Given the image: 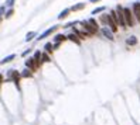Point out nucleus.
<instances>
[{
	"mask_svg": "<svg viewBox=\"0 0 140 125\" xmlns=\"http://www.w3.org/2000/svg\"><path fill=\"white\" fill-rule=\"evenodd\" d=\"M69 8H65V10H62L61 11V14H59V16H58V20H62V18H65V17H67L68 16V14H69Z\"/></svg>",
	"mask_w": 140,
	"mask_h": 125,
	"instance_id": "9d476101",
	"label": "nucleus"
},
{
	"mask_svg": "<svg viewBox=\"0 0 140 125\" xmlns=\"http://www.w3.org/2000/svg\"><path fill=\"white\" fill-rule=\"evenodd\" d=\"M34 37H37V34H35V32H33V31H30L28 34L26 35V41H27V42H28V41H31V40H33V38H34Z\"/></svg>",
	"mask_w": 140,
	"mask_h": 125,
	"instance_id": "f8f14e48",
	"label": "nucleus"
},
{
	"mask_svg": "<svg viewBox=\"0 0 140 125\" xmlns=\"http://www.w3.org/2000/svg\"><path fill=\"white\" fill-rule=\"evenodd\" d=\"M44 52H52V44H45V46H44Z\"/></svg>",
	"mask_w": 140,
	"mask_h": 125,
	"instance_id": "2eb2a0df",
	"label": "nucleus"
},
{
	"mask_svg": "<svg viewBox=\"0 0 140 125\" xmlns=\"http://www.w3.org/2000/svg\"><path fill=\"white\" fill-rule=\"evenodd\" d=\"M102 11H105V7H103V6L102 7H96L94 11H92V14H98V13H102Z\"/></svg>",
	"mask_w": 140,
	"mask_h": 125,
	"instance_id": "f3484780",
	"label": "nucleus"
},
{
	"mask_svg": "<svg viewBox=\"0 0 140 125\" xmlns=\"http://www.w3.org/2000/svg\"><path fill=\"white\" fill-rule=\"evenodd\" d=\"M54 40H55V42H61V41H64L65 40V35H62V34H58V35H55L54 37Z\"/></svg>",
	"mask_w": 140,
	"mask_h": 125,
	"instance_id": "4468645a",
	"label": "nucleus"
},
{
	"mask_svg": "<svg viewBox=\"0 0 140 125\" xmlns=\"http://www.w3.org/2000/svg\"><path fill=\"white\" fill-rule=\"evenodd\" d=\"M133 14H135L136 20L140 21V3H135L133 4Z\"/></svg>",
	"mask_w": 140,
	"mask_h": 125,
	"instance_id": "39448f33",
	"label": "nucleus"
},
{
	"mask_svg": "<svg viewBox=\"0 0 140 125\" xmlns=\"http://www.w3.org/2000/svg\"><path fill=\"white\" fill-rule=\"evenodd\" d=\"M123 18H125V23H126V25L133 27V16H132V11H130V8H123Z\"/></svg>",
	"mask_w": 140,
	"mask_h": 125,
	"instance_id": "f03ea898",
	"label": "nucleus"
},
{
	"mask_svg": "<svg viewBox=\"0 0 140 125\" xmlns=\"http://www.w3.org/2000/svg\"><path fill=\"white\" fill-rule=\"evenodd\" d=\"M26 65H27V69H30V70H34L35 68H37V65H38V63L34 61V58H31V59H27Z\"/></svg>",
	"mask_w": 140,
	"mask_h": 125,
	"instance_id": "0eeeda50",
	"label": "nucleus"
},
{
	"mask_svg": "<svg viewBox=\"0 0 140 125\" xmlns=\"http://www.w3.org/2000/svg\"><path fill=\"white\" fill-rule=\"evenodd\" d=\"M116 18H118V24L125 27L126 25V23H125V18H123V7H120V6H118V8H116Z\"/></svg>",
	"mask_w": 140,
	"mask_h": 125,
	"instance_id": "7ed1b4c3",
	"label": "nucleus"
},
{
	"mask_svg": "<svg viewBox=\"0 0 140 125\" xmlns=\"http://www.w3.org/2000/svg\"><path fill=\"white\" fill-rule=\"evenodd\" d=\"M126 44L127 45H136V44H137V38H136L135 35H132V37H129L126 40Z\"/></svg>",
	"mask_w": 140,
	"mask_h": 125,
	"instance_id": "6e6552de",
	"label": "nucleus"
},
{
	"mask_svg": "<svg viewBox=\"0 0 140 125\" xmlns=\"http://www.w3.org/2000/svg\"><path fill=\"white\" fill-rule=\"evenodd\" d=\"M20 76H21V77H31L33 73H31V70H30V69H24V72H23Z\"/></svg>",
	"mask_w": 140,
	"mask_h": 125,
	"instance_id": "ddd939ff",
	"label": "nucleus"
},
{
	"mask_svg": "<svg viewBox=\"0 0 140 125\" xmlns=\"http://www.w3.org/2000/svg\"><path fill=\"white\" fill-rule=\"evenodd\" d=\"M48 61H50V56L47 55L45 52H44V53H41V62H48Z\"/></svg>",
	"mask_w": 140,
	"mask_h": 125,
	"instance_id": "dca6fc26",
	"label": "nucleus"
},
{
	"mask_svg": "<svg viewBox=\"0 0 140 125\" xmlns=\"http://www.w3.org/2000/svg\"><path fill=\"white\" fill-rule=\"evenodd\" d=\"M2 80H3V76H2V75H0V83H2Z\"/></svg>",
	"mask_w": 140,
	"mask_h": 125,
	"instance_id": "b1692460",
	"label": "nucleus"
},
{
	"mask_svg": "<svg viewBox=\"0 0 140 125\" xmlns=\"http://www.w3.org/2000/svg\"><path fill=\"white\" fill-rule=\"evenodd\" d=\"M67 40H71V41H74L75 44H79V38H76V34H68Z\"/></svg>",
	"mask_w": 140,
	"mask_h": 125,
	"instance_id": "9b49d317",
	"label": "nucleus"
},
{
	"mask_svg": "<svg viewBox=\"0 0 140 125\" xmlns=\"http://www.w3.org/2000/svg\"><path fill=\"white\" fill-rule=\"evenodd\" d=\"M27 53H30V49H27V51H24V52H23V56H26V55H27Z\"/></svg>",
	"mask_w": 140,
	"mask_h": 125,
	"instance_id": "4be33fe9",
	"label": "nucleus"
},
{
	"mask_svg": "<svg viewBox=\"0 0 140 125\" xmlns=\"http://www.w3.org/2000/svg\"><path fill=\"white\" fill-rule=\"evenodd\" d=\"M100 31H102V34H103V35H105V37H106V38H108V40H111V41L113 40V32H112V31H111V30H109V28H108V27H103V28H102V30H100Z\"/></svg>",
	"mask_w": 140,
	"mask_h": 125,
	"instance_id": "423d86ee",
	"label": "nucleus"
},
{
	"mask_svg": "<svg viewBox=\"0 0 140 125\" xmlns=\"http://www.w3.org/2000/svg\"><path fill=\"white\" fill-rule=\"evenodd\" d=\"M100 21H103L105 24H108V25H109V28H111L112 31H116V30H118V24H116V23L113 21V18L111 17V14H108V16H102Z\"/></svg>",
	"mask_w": 140,
	"mask_h": 125,
	"instance_id": "f257e3e1",
	"label": "nucleus"
},
{
	"mask_svg": "<svg viewBox=\"0 0 140 125\" xmlns=\"http://www.w3.org/2000/svg\"><path fill=\"white\" fill-rule=\"evenodd\" d=\"M84 7H85V4H84V3H81V4H75V6H74L72 10H79V8H84Z\"/></svg>",
	"mask_w": 140,
	"mask_h": 125,
	"instance_id": "a211bd4d",
	"label": "nucleus"
},
{
	"mask_svg": "<svg viewBox=\"0 0 140 125\" xmlns=\"http://www.w3.org/2000/svg\"><path fill=\"white\" fill-rule=\"evenodd\" d=\"M11 14H13V8H11V10H9L7 13H6V17H7V18H9V17L11 16Z\"/></svg>",
	"mask_w": 140,
	"mask_h": 125,
	"instance_id": "aec40b11",
	"label": "nucleus"
},
{
	"mask_svg": "<svg viewBox=\"0 0 140 125\" xmlns=\"http://www.w3.org/2000/svg\"><path fill=\"white\" fill-rule=\"evenodd\" d=\"M16 58V55L14 53H11V55H9V56H6L3 61H0V65H4V63H7V62H10V61H13V59Z\"/></svg>",
	"mask_w": 140,
	"mask_h": 125,
	"instance_id": "1a4fd4ad",
	"label": "nucleus"
},
{
	"mask_svg": "<svg viewBox=\"0 0 140 125\" xmlns=\"http://www.w3.org/2000/svg\"><path fill=\"white\" fill-rule=\"evenodd\" d=\"M55 30H57V25L51 27V28H48V30H47V31H44L43 34L40 35V37H37V40H44V38H45V37H48L50 34H52V32H54Z\"/></svg>",
	"mask_w": 140,
	"mask_h": 125,
	"instance_id": "20e7f679",
	"label": "nucleus"
},
{
	"mask_svg": "<svg viewBox=\"0 0 140 125\" xmlns=\"http://www.w3.org/2000/svg\"><path fill=\"white\" fill-rule=\"evenodd\" d=\"M3 13H4V7H0V17H2Z\"/></svg>",
	"mask_w": 140,
	"mask_h": 125,
	"instance_id": "412c9836",
	"label": "nucleus"
},
{
	"mask_svg": "<svg viewBox=\"0 0 140 125\" xmlns=\"http://www.w3.org/2000/svg\"><path fill=\"white\" fill-rule=\"evenodd\" d=\"M14 4V0H7L6 2V6H13Z\"/></svg>",
	"mask_w": 140,
	"mask_h": 125,
	"instance_id": "6ab92c4d",
	"label": "nucleus"
},
{
	"mask_svg": "<svg viewBox=\"0 0 140 125\" xmlns=\"http://www.w3.org/2000/svg\"><path fill=\"white\" fill-rule=\"evenodd\" d=\"M91 3H96V2H99V0H89Z\"/></svg>",
	"mask_w": 140,
	"mask_h": 125,
	"instance_id": "5701e85b",
	"label": "nucleus"
}]
</instances>
